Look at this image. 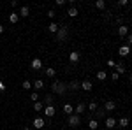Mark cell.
Returning a JSON list of instances; mask_svg holds the SVG:
<instances>
[{"label": "cell", "mask_w": 132, "mask_h": 130, "mask_svg": "<svg viewBox=\"0 0 132 130\" xmlns=\"http://www.w3.org/2000/svg\"><path fill=\"white\" fill-rule=\"evenodd\" d=\"M51 93L53 95H60L63 97L65 93H67V83H63V81H53L51 83Z\"/></svg>", "instance_id": "1"}, {"label": "cell", "mask_w": 132, "mask_h": 130, "mask_svg": "<svg viewBox=\"0 0 132 130\" xmlns=\"http://www.w3.org/2000/svg\"><path fill=\"white\" fill-rule=\"evenodd\" d=\"M69 37H71V28L67 25H62L56 32V42H65Z\"/></svg>", "instance_id": "2"}, {"label": "cell", "mask_w": 132, "mask_h": 130, "mask_svg": "<svg viewBox=\"0 0 132 130\" xmlns=\"http://www.w3.org/2000/svg\"><path fill=\"white\" fill-rule=\"evenodd\" d=\"M67 125H69L71 128L79 127V125H81V116H78V114H71V116H67Z\"/></svg>", "instance_id": "3"}, {"label": "cell", "mask_w": 132, "mask_h": 130, "mask_svg": "<svg viewBox=\"0 0 132 130\" xmlns=\"http://www.w3.org/2000/svg\"><path fill=\"white\" fill-rule=\"evenodd\" d=\"M114 72H116L118 76H122V74H127V67H125V62H123V60L116 62V65H114Z\"/></svg>", "instance_id": "4"}, {"label": "cell", "mask_w": 132, "mask_h": 130, "mask_svg": "<svg viewBox=\"0 0 132 130\" xmlns=\"http://www.w3.org/2000/svg\"><path fill=\"white\" fill-rule=\"evenodd\" d=\"M130 53H132V49H130V46H127V44H123V46L118 48V55L122 56V60L125 58V56H129Z\"/></svg>", "instance_id": "5"}, {"label": "cell", "mask_w": 132, "mask_h": 130, "mask_svg": "<svg viewBox=\"0 0 132 130\" xmlns=\"http://www.w3.org/2000/svg\"><path fill=\"white\" fill-rule=\"evenodd\" d=\"M42 104H44V107L46 106H55V95L53 93H46L42 97Z\"/></svg>", "instance_id": "6"}, {"label": "cell", "mask_w": 132, "mask_h": 130, "mask_svg": "<svg viewBox=\"0 0 132 130\" xmlns=\"http://www.w3.org/2000/svg\"><path fill=\"white\" fill-rule=\"evenodd\" d=\"M42 112H44L46 118H53V116L56 114V107H55V106H46V107L42 109Z\"/></svg>", "instance_id": "7"}, {"label": "cell", "mask_w": 132, "mask_h": 130, "mask_svg": "<svg viewBox=\"0 0 132 130\" xmlns=\"http://www.w3.org/2000/svg\"><path fill=\"white\" fill-rule=\"evenodd\" d=\"M79 88H81V83H79V81L72 79L71 83H67V91H78Z\"/></svg>", "instance_id": "8"}, {"label": "cell", "mask_w": 132, "mask_h": 130, "mask_svg": "<svg viewBox=\"0 0 132 130\" xmlns=\"http://www.w3.org/2000/svg\"><path fill=\"white\" fill-rule=\"evenodd\" d=\"M93 114H95V118H93V120H97V121H99V120H106V118H108L104 107H97V111H95Z\"/></svg>", "instance_id": "9"}, {"label": "cell", "mask_w": 132, "mask_h": 130, "mask_svg": "<svg viewBox=\"0 0 132 130\" xmlns=\"http://www.w3.org/2000/svg\"><path fill=\"white\" fill-rule=\"evenodd\" d=\"M34 127H35V128H44V127H46V120H44V118H41V116H37V118H35V120H34Z\"/></svg>", "instance_id": "10"}, {"label": "cell", "mask_w": 132, "mask_h": 130, "mask_svg": "<svg viewBox=\"0 0 132 130\" xmlns=\"http://www.w3.org/2000/svg\"><path fill=\"white\" fill-rule=\"evenodd\" d=\"M79 58H81V55H79L78 51H71V53H69V62H71V63H78Z\"/></svg>", "instance_id": "11"}, {"label": "cell", "mask_w": 132, "mask_h": 130, "mask_svg": "<svg viewBox=\"0 0 132 130\" xmlns=\"http://www.w3.org/2000/svg\"><path fill=\"white\" fill-rule=\"evenodd\" d=\"M32 86L35 88V91H41V90L46 88V84H44V81H42V79H35L34 83H32Z\"/></svg>", "instance_id": "12"}, {"label": "cell", "mask_w": 132, "mask_h": 130, "mask_svg": "<svg viewBox=\"0 0 132 130\" xmlns=\"http://www.w3.org/2000/svg\"><path fill=\"white\" fill-rule=\"evenodd\" d=\"M118 125V121L114 120V118H111V116H108L106 118V128H109V130H113L114 127Z\"/></svg>", "instance_id": "13"}, {"label": "cell", "mask_w": 132, "mask_h": 130, "mask_svg": "<svg viewBox=\"0 0 132 130\" xmlns=\"http://www.w3.org/2000/svg\"><path fill=\"white\" fill-rule=\"evenodd\" d=\"M18 14H20V18H28V16H30V9H28V5H21Z\"/></svg>", "instance_id": "14"}, {"label": "cell", "mask_w": 132, "mask_h": 130, "mask_svg": "<svg viewBox=\"0 0 132 130\" xmlns=\"http://www.w3.org/2000/svg\"><path fill=\"white\" fill-rule=\"evenodd\" d=\"M85 109H86V106H85V102H79L76 107H74V114H78V116H81L83 112H85Z\"/></svg>", "instance_id": "15"}, {"label": "cell", "mask_w": 132, "mask_h": 130, "mask_svg": "<svg viewBox=\"0 0 132 130\" xmlns=\"http://www.w3.org/2000/svg\"><path fill=\"white\" fill-rule=\"evenodd\" d=\"M32 69L34 70H42V60L41 58H34V60H32Z\"/></svg>", "instance_id": "16"}, {"label": "cell", "mask_w": 132, "mask_h": 130, "mask_svg": "<svg viewBox=\"0 0 132 130\" xmlns=\"http://www.w3.org/2000/svg\"><path fill=\"white\" fill-rule=\"evenodd\" d=\"M104 109H106V112H111V111H114V109H116L114 100H108V102L104 104Z\"/></svg>", "instance_id": "17"}, {"label": "cell", "mask_w": 132, "mask_h": 130, "mask_svg": "<svg viewBox=\"0 0 132 130\" xmlns=\"http://www.w3.org/2000/svg\"><path fill=\"white\" fill-rule=\"evenodd\" d=\"M118 35H120V37H127V35H129V27H127V25L118 27Z\"/></svg>", "instance_id": "18"}, {"label": "cell", "mask_w": 132, "mask_h": 130, "mask_svg": "<svg viewBox=\"0 0 132 130\" xmlns=\"http://www.w3.org/2000/svg\"><path fill=\"white\" fill-rule=\"evenodd\" d=\"M92 88H93V84H92V81L85 79V81L81 83V90H85V91H92Z\"/></svg>", "instance_id": "19"}, {"label": "cell", "mask_w": 132, "mask_h": 130, "mask_svg": "<svg viewBox=\"0 0 132 130\" xmlns=\"http://www.w3.org/2000/svg\"><path fill=\"white\" fill-rule=\"evenodd\" d=\"M9 21L12 23V25H16V23L20 21V14H18L16 11H14V12H11V14H9Z\"/></svg>", "instance_id": "20"}, {"label": "cell", "mask_w": 132, "mask_h": 130, "mask_svg": "<svg viewBox=\"0 0 132 130\" xmlns=\"http://www.w3.org/2000/svg\"><path fill=\"white\" fill-rule=\"evenodd\" d=\"M63 112L67 114V116H71V114H74V107H72L71 104L67 102V104H63Z\"/></svg>", "instance_id": "21"}, {"label": "cell", "mask_w": 132, "mask_h": 130, "mask_svg": "<svg viewBox=\"0 0 132 130\" xmlns=\"http://www.w3.org/2000/svg\"><path fill=\"white\" fill-rule=\"evenodd\" d=\"M44 74H46L48 77H55V76H56V70L53 69V67H48V69H44Z\"/></svg>", "instance_id": "22"}, {"label": "cell", "mask_w": 132, "mask_h": 130, "mask_svg": "<svg viewBox=\"0 0 132 130\" xmlns=\"http://www.w3.org/2000/svg\"><path fill=\"white\" fill-rule=\"evenodd\" d=\"M30 100L34 102V104H35V102H39V100H41V95H39V91H32V93H30Z\"/></svg>", "instance_id": "23"}, {"label": "cell", "mask_w": 132, "mask_h": 130, "mask_svg": "<svg viewBox=\"0 0 132 130\" xmlns=\"http://www.w3.org/2000/svg\"><path fill=\"white\" fill-rule=\"evenodd\" d=\"M67 14H69L71 18H76V16L79 14V11L76 9V7H69V9H67Z\"/></svg>", "instance_id": "24"}, {"label": "cell", "mask_w": 132, "mask_h": 130, "mask_svg": "<svg viewBox=\"0 0 132 130\" xmlns=\"http://www.w3.org/2000/svg\"><path fill=\"white\" fill-rule=\"evenodd\" d=\"M88 128H90V130H97V128H99V121H97V120H90V121H88Z\"/></svg>", "instance_id": "25"}, {"label": "cell", "mask_w": 132, "mask_h": 130, "mask_svg": "<svg viewBox=\"0 0 132 130\" xmlns=\"http://www.w3.org/2000/svg\"><path fill=\"white\" fill-rule=\"evenodd\" d=\"M106 77H108V72L106 70H99L97 72V79L99 81H106Z\"/></svg>", "instance_id": "26"}, {"label": "cell", "mask_w": 132, "mask_h": 130, "mask_svg": "<svg viewBox=\"0 0 132 130\" xmlns=\"http://www.w3.org/2000/svg\"><path fill=\"white\" fill-rule=\"evenodd\" d=\"M58 28H60V27H58L56 23H50V27H48V32H51V33H56V32H58Z\"/></svg>", "instance_id": "27"}, {"label": "cell", "mask_w": 132, "mask_h": 130, "mask_svg": "<svg viewBox=\"0 0 132 130\" xmlns=\"http://www.w3.org/2000/svg\"><path fill=\"white\" fill-rule=\"evenodd\" d=\"M129 123H130V121H129V118H127V116H123V118H120V120H118V125H120V127H129Z\"/></svg>", "instance_id": "28"}, {"label": "cell", "mask_w": 132, "mask_h": 130, "mask_svg": "<svg viewBox=\"0 0 132 130\" xmlns=\"http://www.w3.org/2000/svg\"><path fill=\"white\" fill-rule=\"evenodd\" d=\"M95 7L99 11H104L106 9V2H104V0H97V2H95Z\"/></svg>", "instance_id": "29"}, {"label": "cell", "mask_w": 132, "mask_h": 130, "mask_svg": "<svg viewBox=\"0 0 132 130\" xmlns=\"http://www.w3.org/2000/svg\"><path fill=\"white\" fill-rule=\"evenodd\" d=\"M42 109H44L42 100H39V102H35V104H34V111H37V112H39V111H42Z\"/></svg>", "instance_id": "30"}, {"label": "cell", "mask_w": 132, "mask_h": 130, "mask_svg": "<svg viewBox=\"0 0 132 130\" xmlns=\"http://www.w3.org/2000/svg\"><path fill=\"white\" fill-rule=\"evenodd\" d=\"M21 88H23V90H30V88H34V86H32L30 81L27 79V81H23V83H21Z\"/></svg>", "instance_id": "31"}, {"label": "cell", "mask_w": 132, "mask_h": 130, "mask_svg": "<svg viewBox=\"0 0 132 130\" xmlns=\"http://www.w3.org/2000/svg\"><path fill=\"white\" fill-rule=\"evenodd\" d=\"M86 107H88V109H90L92 112H95V111H97V107H99V106H97V102H90V104H88V106H86Z\"/></svg>", "instance_id": "32"}, {"label": "cell", "mask_w": 132, "mask_h": 130, "mask_svg": "<svg viewBox=\"0 0 132 130\" xmlns=\"http://www.w3.org/2000/svg\"><path fill=\"white\" fill-rule=\"evenodd\" d=\"M116 5H120V7H125V5H129V0H120Z\"/></svg>", "instance_id": "33"}, {"label": "cell", "mask_w": 132, "mask_h": 130, "mask_svg": "<svg viewBox=\"0 0 132 130\" xmlns=\"http://www.w3.org/2000/svg\"><path fill=\"white\" fill-rule=\"evenodd\" d=\"M55 14H56V12H55V9H50V11H48V18H51V20L55 18Z\"/></svg>", "instance_id": "34"}, {"label": "cell", "mask_w": 132, "mask_h": 130, "mask_svg": "<svg viewBox=\"0 0 132 130\" xmlns=\"http://www.w3.org/2000/svg\"><path fill=\"white\" fill-rule=\"evenodd\" d=\"M111 79L113 81H118V79H120V76H118L116 72H111Z\"/></svg>", "instance_id": "35"}, {"label": "cell", "mask_w": 132, "mask_h": 130, "mask_svg": "<svg viewBox=\"0 0 132 130\" xmlns=\"http://www.w3.org/2000/svg\"><path fill=\"white\" fill-rule=\"evenodd\" d=\"M127 46H132V33L127 35Z\"/></svg>", "instance_id": "36"}, {"label": "cell", "mask_w": 132, "mask_h": 130, "mask_svg": "<svg viewBox=\"0 0 132 130\" xmlns=\"http://www.w3.org/2000/svg\"><path fill=\"white\" fill-rule=\"evenodd\" d=\"M65 4H67V2H65V0H56V5H58V7H63V5H65Z\"/></svg>", "instance_id": "37"}, {"label": "cell", "mask_w": 132, "mask_h": 130, "mask_svg": "<svg viewBox=\"0 0 132 130\" xmlns=\"http://www.w3.org/2000/svg\"><path fill=\"white\" fill-rule=\"evenodd\" d=\"M5 88H7V86H5V83L0 79V91H5Z\"/></svg>", "instance_id": "38"}, {"label": "cell", "mask_w": 132, "mask_h": 130, "mask_svg": "<svg viewBox=\"0 0 132 130\" xmlns=\"http://www.w3.org/2000/svg\"><path fill=\"white\" fill-rule=\"evenodd\" d=\"M114 65H116L114 60H108V67H113V69H114Z\"/></svg>", "instance_id": "39"}, {"label": "cell", "mask_w": 132, "mask_h": 130, "mask_svg": "<svg viewBox=\"0 0 132 130\" xmlns=\"http://www.w3.org/2000/svg\"><path fill=\"white\" fill-rule=\"evenodd\" d=\"M11 7H18V0H12L11 2Z\"/></svg>", "instance_id": "40"}, {"label": "cell", "mask_w": 132, "mask_h": 130, "mask_svg": "<svg viewBox=\"0 0 132 130\" xmlns=\"http://www.w3.org/2000/svg\"><path fill=\"white\" fill-rule=\"evenodd\" d=\"M129 83H130V84H132V74H130V76H129Z\"/></svg>", "instance_id": "41"}, {"label": "cell", "mask_w": 132, "mask_h": 130, "mask_svg": "<svg viewBox=\"0 0 132 130\" xmlns=\"http://www.w3.org/2000/svg\"><path fill=\"white\" fill-rule=\"evenodd\" d=\"M0 33H4V27L2 25H0Z\"/></svg>", "instance_id": "42"}, {"label": "cell", "mask_w": 132, "mask_h": 130, "mask_svg": "<svg viewBox=\"0 0 132 130\" xmlns=\"http://www.w3.org/2000/svg\"><path fill=\"white\" fill-rule=\"evenodd\" d=\"M23 130H30V128H28V127H27V128H23Z\"/></svg>", "instance_id": "43"}]
</instances>
